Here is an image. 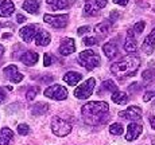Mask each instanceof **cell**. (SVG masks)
I'll list each match as a JSON object with an SVG mask.
<instances>
[{
  "mask_svg": "<svg viewBox=\"0 0 155 145\" xmlns=\"http://www.w3.org/2000/svg\"><path fill=\"white\" fill-rule=\"evenodd\" d=\"M108 110L109 106L107 102L92 101L82 106L81 114L86 124H89V125H100V124L105 122L107 117H108Z\"/></svg>",
  "mask_w": 155,
  "mask_h": 145,
  "instance_id": "1",
  "label": "cell"
},
{
  "mask_svg": "<svg viewBox=\"0 0 155 145\" xmlns=\"http://www.w3.org/2000/svg\"><path fill=\"white\" fill-rule=\"evenodd\" d=\"M139 66H140V61L135 55H127V57L121 58L119 62L111 66V71L113 75L119 77V78H126V77L135 75L138 71Z\"/></svg>",
  "mask_w": 155,
  "mask_h": 145,
  "instance_id": "2",
  "label": "cell"
},
{
  "mask_svg": "<svg viewBox=\"0 0 155 145\" xmlns=\"http://www.w3.org/2000/svg\"><path fill=\"white\" fill-rule=\"evenodd\" d=\"M101 58L99 54H96L92 50H86V51H81L78 54V63L86 70H93L100 65Z\"/></svg>",
  "mask_w": 155,
  "mask_h": 145,
  "instance_id": "3",
  "label": "cell"
},
{
  "mask_svg": "<svg viewBox=\"0 0 155 145\" xmlns=\"http://www.w3.org/2000/svg\"><path fill=\"white\" fill-rule=\"evenodd\" d=\"M51 131L58 137H65L71 132V124L61 117H54L51 121Z\"/></svg>",
  "mask_w": 155,
  "mask_h": 145,
  "instance_id": "4",
  "label": "cell"
},
{
  "mask_svg": "<svg viewBox=\"0 0 155 145\" xmlns=\"http://www.w3.org/2000/svg\"><path fill=\"white\" fill-rule=\"evenodd\" d=\"M94 78H89L86 79L84 84H81L78 87L74 90V96L77 97L78 99H86L89 98L92 93H93V89H94Z\"/></svg>",
  "mask_w": 155,
  "mask_h": 145,
  "instance_id": "5",
  "label": "cell"
},
{
  "mask_svg": "<svg viewBox=\"0 0 155 145\" xmlns=\"http://www.w3.org/2000/svg\"><path fill=\"white\" fill-rule=\"evenodd\" d=\"M45 96L47 98L57 99V101H62V99L68 98V90L61 85H51L45 90Z\"/></svg>",
  "mask_w": 155,
  "mask_h": 145,
  "instance_id": "6",
  "label": "cell"
},
{
  "mask_svg": "<svg viewBox=\"0 0 155 145\" xmlns=\"http://www.w3.org/2000/svg\"><path fill=\"white\" fill-rule=\"evenodd\" d=\"M68 15H50V14H46L43 16V20L50 24L51 27H55V28H65L68 26Z\"/></svg>",
  "mask_w": 155,
  "mask_h": 145,
  "instance_id": "7",
  "label": "cell"
},
{
  "mask_svg": "<svg viewBox=\"0 0 155 145\" xmlns=\"http://www.w3.org/2000/svg\"><path fill=\"white\" fill-rule=\"evenodd\" d=\"M119 117L123 118V120H128V121L135 122V121H139L142 118V109L139 106H130L124 112H120Z\"/></svg>",
  "mask_w": 155,
  "mask_h": 145,
  "instance_id": "8",
  "label": "cell"
},
{
  "mask_svg": "<svg viewBox=\"0 0 155 145\" xmlns=\"http://www.w3.org/2000/svg\"><path fill=\"white\" fill-rule=\"evenodd\" d=\"M3 73H4V75L7 77L11 82H14V84H19L23 79V74L19 73V70H18V67L15 66V65H10V66L4 67Z\"/></svg>",
  "mask_w": 155,
  "mask_h": 145,
  "instance_id": "9",
  "label": "cell"
},
{
  "mask_svg": "<svg viewBox=\"0 0 155 145\" xmlns=\"http://www.w3.org/2000/svg\"><path fill=\"white\" fill-rule=\"evenodd\" d=\"M38 31H39V27L37 24H30V26H26V27L20 28L19 34L26 42H31L35 36H37Z\"/></svg>",
  "mask_w": 155,
  "mask_h": 145,
  "instance_id": "10",
  "label": "cell"
},
{
  "mask_svg": "<svg viewBox=\"0 0 155 145\" xmlns=\"http://www.w3.org/2000/svg\"><path fill=\"white\" fill-rule=\"evenodd\" d=\"M143 132V126L140 124H136V122H131L127 128V136H126V140L127 141H134L142 134Z\"/></svg>",
  "mask_w": 155,
  "mask_h": 145,
  "instance_id": "11",
  "label": "cell"
},
{
  "mask_svg": "<svg viewBox=\"0 0 155 145\" xmlns=\"http://www.w3.org/2000/svg\"><path fill=\"white\" fill-rule=\"evenodd\" d=\"M74 51H76V43H74V39H71V38H66L59 44V52H61V55H70Z\"/></svg>",
  "mask_w": 155,
  "mask_h": 145,
  "instance_id": "12",
  "label": "cell"
},
{
  "mask_svg": "<svg viewBox=\"0 0 155 145\" xmlns=\"http://www.w3.org/2000/svg\"><path fill=\"white\" fill-rule=\"evenodd\" d=\"M15 4L12 0H0V16L8 17L14 14Z\"/></svg>",
  "mask_w": 155,
  "mask_h": 145,
  "instance_id": "13",
  "label": "cell"
},
{
  "mask_svg": "<svg viewBox=\"0 0 155 145\" xmlns=\"http://www.w3.org/2000/svg\"><path fill=\"white\" fill-rule=\"evenodd\" d=\"M38 59H39V55L34 51H26L25 54L20 57V61H22L23 65H26V66H34V65H37Z\"/></svg>",
  "mask_w": 155,
  "mask_h": 145,
  "instance_id": "14",
  "label": "cell"
},
{
  "mask_svg": "<svg viewBox=\"0 0 155 145\" xmlns=\"http://www.w3.org/2000/svg\"><path fill=\"white\" fill-rule=\"evenodd\" d=\"M154 49H155V28L147 35V38L144 39V43H143V50H144L146 54H151Z\"/></svg>",
  "mask_w": 155,
  "mask_h": 145,
  "instance_id": "15",
  "label": "cell"
},
{
  "mask_svg": "<svg viewBox=\"0 0 155 145\" xmlns=\"http://www.w3.org/2000/svg\"><path fill=\"white\" fill-rule=\"evenodd\" d=\"M103 51H104V54L107 55V58H108V59H115L116 57H117V54H119L117 46H116L115 43H112V42L104 44V46H103Z\"/></svg>",
  "mask_w": 155,
  "mask_h": 145,
  "instance_id": "16",
  "label": "cell"
},
{
  "mask_svg": "<svg viewBox=\"0 0 155 145\" xmlns=\"http://www.w3.org/2000/svg\"><path fill=\"white\" fill-rule=\"evenodd\" d=\"M50 39H51V38H50L49 32L39 30L38 34H37V36H35V44H37V46H41V47L47 46V44L50 43Z\"/></svg>",
  "mask_w": 155,
  "mask_h": 145,
  "instance_id": "17",
  "label": "cell"
},
{
  "mask_svg": "<svg viewBox=\"0 0 155 145\" xmlns=\"http://www.w3.org/2000/svg\"><path fill=\"white\" fill-rule=\"evenodd\" d=\"M14 140V132L10 128H3L0 131V145H8Z\"/></svg>",
  "mask_w": 155,
  "mask_h": 145,
  "instance_id": "18",
  "label": "cell"
},
{
  "mask_svg": "<svg viewBox=\"0 0 155 145\" xmlns=\"http://www.w3.org/2000/svg\"><path fill=\"white\" fill-rule=\"evenodd\" d=\"M23 10L27 11L28 14H38L39 12V3H38V0H25V3H23Z\"/></svg>",
  "mask_w": 155,
  "mask_h": 145,
  "instance_id": "19",
  "label": "cell"
},
{
  "mask_svg": "<svg viewBox=\"0 0 155 145\" xmlns=\"http://www.w3.org/2000/svg\"><path fill=\"white\" fill-rule=\"evenodd\" d=\"M81 79H82V75L80 73H76V71H70V73H68L64 75V81L66 82L68 85H70V86L77 85Z\"/></svg>",
  "mask_w": 155,
  "mask_h": 145,
  "instance_id": "20",
  "label": "cell"
},
{
  "mask_svg": "<svg viewBox=\"0 0 155 145\" xmlns=\"http://www.w3.org/2000/svg\"><path fill=\"white\" fill-rule=\"evenodd\" d=\"M138 49V44H136V40L134 39V31H128V36L126 39V43H124V50L128 52H134Z\"/></svg>",
  "mask_w": 155,
  "mask_h": 145,
  "instance_id": "21",
  "label": "cell"
},
{
  "mask_svg": "<svg viewBox=\"0 0 155 145\" xmlns=\"http://www.w3.org/2000/svg\"><path fill=\"white\" fill-rule=\"evenodd\" d=\"M46 4L51 7V10H65L69 7V0H46Z\"/></svg>",
  "mask_w": 155,
  "mask_h": 145,
  "instance_id": "22",
  "label": "cell"
},
{
  "mask_svg": "<svg viewBox=\"0 0 155 145\" xmlns=\"http://www.w3.org/2000/svg\"><path fill=\"white\" fill-rule=\"evenodd\" d=\"M112 101L117 105H126L128 102V94L123 93V91H113L112 94Z\"/></svg>",
  "mask_w": 155,
  "mask_h": 145,
  "instance_id": "23",
  "label": "cell"
},
{
  "mask_svg": "<svg viewBox=\"0 0 155 145\" xmlns=\"http://www.w3.org/2000/svg\"><path fill=\"white\" fill-rule=\"evenodd\" d=\"M109 30H111V27H109V23L108 22H103V23H100V24H97L96 27H94V32H96L100 38H104V36H107V35H108Z\"/></svg>",
  "mask_w": 155,
  "mask_h": 145,
  "instance_id": "24",
  "label": "cell"
},
{
  "mask_svg": "<svg viewBox=\"0 0 155 145\" xmlns=\"http://www.w3.org/2000/svg\"><path fill=\"white\" fill-rule=\"evenodd\" d=\"M117 90V86L113 81H104L101 87L99 89V94L103 93V91H116Z\"/></svg>",
  "mask_w": 155,
  "mask_h": 145,
  "instance_id": "25",
  "label": "cell"
},
{
  "mask_svg": "<svg viewBox=\"0 0 155 145\" xmlns=\"http://www.w3.org/2000/svg\"><path fill=\"white\" fill-rule=\"evenodd\" d=\"M142 78H143V81L146 82V85L154 84L155 82V71H153V70H146V71H143V74H142Z\"/></svg>",
  "mask_w": 155,
  "mask_h": 145,
  "instance_id": "26",
  "label": "cell"
},
{
  "mask_svg": "<svg viewBox=\"0 0 155 145\" xmlns=\"http://www.w3.org/2000/svg\"><path fill=\"white\" fill-rule=\"evenodd\" d=\"M99 12H100V11L97 10L96 7H94L93 3L89 2V3H86V4H85V7H84V14H85V15H89V16H94V15H97Z\"/></svg>",
  "mask_w": 155,
  "mask_h": 145,
  "instance_id": "27",
  "label": "cell"
},
{
  "mask_svg": "<svg viewBox=\"0 0 155 145\" xmlns=\"http://www.w3.org/2000/svg\"><path fill=\"white\" fill-rule=\"evenodd\" d=\"M109 132H111V134H115V136H121L124 133V128L121 124L119 122H115L111 125V128H109Z\"/></svg>",
  "mask_w": 155,
  "mask_h": 145,
  "instance_id": "28",
  "label": "cell"
},
{
  "mask_svg": "<svg viewBox=\"0 0 155 145\" xmlns=\"http://www.w3.org/2000/svg\"><path fill=\"white\" fill-rule=\"evenodd\" d=\"M46 110H47V105H45V103H38L37 106H34L31 109L32 114H43Z\"/></svg>",
  "mask_w": 155,
  "mask_h": 145,
  "instance_id": "29",
  "label": "cell"
},
{
  "mask_svg": "<svg viewBox=\"0 0 155 145\" xmlns=\"http://www.w3.org/2000/svg\"><path fill=\"white\" fill-rule=\"evenodd\" d=\"M38 91H39V89H38V87H30V89H28V90H27V96H26L28 101H32V99L37 97V93H38Z\"/></svg>",
  "mask_w": 155,
  "mask_h": 145,
  "instance_id": "30",
  "label": "cell"
},
{
  "mask_svg": "<svg viewBox=\"0 0 155 145\" xmlns=\"http://www.w3.org/2000/svg\"><path fill=\"white\" fill-rule=\"evenodd\" d=\"M146 27V23L144 22H138L135 26H134V34H140V32H143V30H144Z\"/></svg>",
  "mask_w": 155,
  "mask_h": 145,
  "instance_id": "31",
  "label": "cell"
},
{
  "mask_svg": "<svg viewBox=\"0 0 155 145\" xmlns=\"http://www.w3.org/2000/svg\"><path fill=\"white\" fill-rule=\"evenodd\" d=\"M18 132H19V134H22V136L28 134V133H30L28 125H26V124H20V125L18 126Z\"/></svg>",
  "mask_w": 155,
  "mask_h": 145,
  "instance_id": "32",
  "label": "cell"
},
{
  "mask_svg": "<svg viewBox=\"0 0 155 145\" xmlns=\"http://www.w3.org/2000/svg\"><path fill=\"white\" fill-rule=\"evenodd\" d=\"M93 4H94V7L100 11L107 5V0H93Z\"/></svg>",
  "mask_w": 155,
  "mask_h": 145,
  "instance_id": "33",
  "label": "cell"
},
{
  "mask_svg": "<svg viewBox=\"0 0 155 145\" xmlns=\"http://www.w3.org/2000/svg\"><path fill=\"white\" fill-rule=\"evenodd\" d=\"M84 44L85 46H96L97 44V39L96 38H85L84 39Z\"/></svg>",
  "mask_w": 155,
  "mask_h": 145,
  "instance_id": "34",
  "label": "cell"
},
{
  "mask_svg": "<svg viewBox=\"0 0 155 145\" xmlns=\"http://www.w3.org/2000/svg\"><path fill=\"white\" fill-rule=\"evenodd\" d=\"M89 31H91V27H89V26H82V27L78 28L77 34H78V35H84V34H86V32H89Z\"/></svg>",
  "mask_w": 155,
  "mask_h": 145,
  "instance_id": "35",
  "label": "cell"
},
{
  "mask_svg": "<svg viewBox=\"0 0 155 145\" xmlns=\"http://www.w3.org/2000/svg\"><path fill=\"white\" fill-rule=\"evenodd\" d=\"M43 65H45V66H50V65H51V57H50L49 54H45V57H43Z\"/></svg>",
  "mask_w": 155,
  "mask_h": 145,
  "instance_id": "36",
  "label": "cell"
},
{
  "mask_svg": "<svg viewBox=\"0 0 155 145\" xmlns=\"http://www.w3.org/2000/svg\"><path fill=\"white\" fill-rule=\"evenodd\" d=\"M155 96V93L154 91H147V93H146V96L143 97V101L144 102H147V101H150L151 98H153V97Z\"/></svg>",
  "mask_w": 155,
  "mask_h": 145,
  "instance_id": "37",
  "label": "cell"
},
{
  "mask_svg": "<svg viewBox=\"0 0 155 145\" xmlns=\"http://www.w3.org/2000/svg\"><path fill=\"white\" fill-rule=\"evenodd\" d=\"M113 3H115V4H119V5L126 7V5L128 4V0H113Z\"/></svg>",
  "mask_w": 155,
  "mask_h": 145,
  "instance_id": "38",
  "label": "cell"
},
{
  "mask_svg": "<svg viewBox=\"0 0 155 145\" xmlns=\"http://www.w3.org/2000/svg\"><path fill=\"white\" fill-rule=\"evenodd\" d=\"M119 16H120V15H119V12H116V11H112L111 12V19L112 20H116Z\"/></svg>",
  "mask_w": 155,
  "mask_h": 145,
  "instance_id": "39",
  "label": "cell"
},
{
  "mask_svg": "<svg viewBox=\"0 0 155 145\" xmlns=\"http://www.w3.org/2000/svg\"><path fill=\"white\" fill-rule=\"evenodd\" d=\"M4 99H5V93L2 90V89H0V103L4 101Z\"/></svg>",
  "mask_w": 155,
  "mask_h": 145,
  "instance_id": "40",
  "label": "cell"
},
{
  "mask_svg": "<svg viewBox=\"0 0 155 145\" xmlns=\"http://www.w3.org/2000/svg\"><path fill=\"white\" fill-rule=\"evenodd\" d=\"M16 19H18V23H23L26 20V17L23 16V15H18L16 16Z\"/></svg>",
  "mask_w": 155,
  "mask_h": 145,
  "instance_id": "41",
  "label": "cell"
},
{
  "mask_svg": "<svg viewBox=\"0 0 155 145\" xmlns=\"http://www.w3.org/2000/svg\"><path fill=\"white\" fill-rule=\"evenodd\" d=\"M150 124L153 126V129H155V116H150Z\"/></svg>",
  "mask_w": 155,
  "mask_h": 145,
  "instance_id": "42",
  "label": "cell"
},
{
  "mask_svg": "<svg viewBox=\"0 0 155 145\" xmlns=\"http://www.w3.org/2000/svg\"><path fill=\"white\" fill-rule=\"evenodd\" d=\"M41 81H43V82H45V81H49V82H51V81H53V78H51V77H43V78L41 79Z\"/></svg>",
  "mask_w": 155,
  "mask_h": 145,
  "instance_id": "43",
  "label": "cell"
},
{
  "mask_svg": "<svg viewBox=\"0 0 155 145\" xmlns=\"http://www.w3.org/2000/svg\"><path fill=\"white\" fill-rule=\"evenodd\" d=\"M3 54H4V47H3L2 44H0V58L3 57Z\"/></svg>",
  "mask_w": 155,
  "mask_h": 145,
  "instance_id": "44",
  "label": "cell"
},
{
  "mask_svg": "<svg viewBox=\"0 0 155 145\" xmlns=\"http://www.w3.org/2000/svg\"><path fill=\"white\" fill-rule=\"evenodd\" d=\"M151 143H153V145H155V140H154V138H153V141H151Z\"/></svg>",
  "mask_w": 155,
  "mask_h": 145,
  "instance_id": "45",
  "label": "cell"
}]
</instances>
